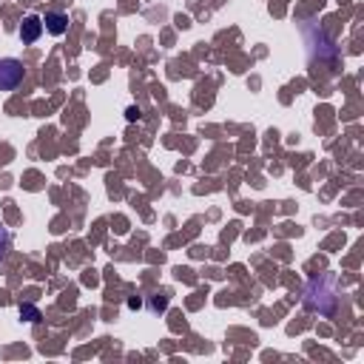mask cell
<instances>
[{
    "mask_svg": "<svg viewBox=\"0 0 364 364\" xmlns=\"http://www.w3.org/2000/svg\"><path fill=\"white\" fill-rule=\"evenodd\" d=\"M40 34H43V17L40 14H26L23 23H20V28H17L20 43L23 46H31V43L40 40Z\"/></svg>",
    "mask_w": 364,
    "mask_h": 364,
    "instance_id": "cell-3",
    "label": "cell"
},
{
    "mask_svg": "<svg viewBox=\"0 0 364 364\" xmlns=\"http://www.w3.org/2000/svg\"><path fill=\"white\" fill-rule=\"evenodd\" d=\"M26 77V65L17 57H0V91H14Z\"/></svg>",
    "mask_w": 364,
    "mask_h": 364,
    "instance_id": "cell-2",
    "label": "cell"
},
{
    "mask_svg": "<svg viewBox=\"0 0 364 364\" xmlns=\"http://www.w3.org/2000/svg\"><path fill=\"white\" fill-rule=\"evenodd\" d=\"M9 247H11V236H9V230H6V225L0 222V262L6 259V253H9Z\"/></svg>",
    "mask_w": 364,
    "mask_h": 364,
    "instance_id": "cell-5",
    "label": "cell"
},
{
    "mask_svg": "<svg viewBox=\"0 0 364 364\" xmlns=\"http://www.w3.org/2000/svg\"><path fill=\"white\" fill-rule=\"evenodd\" d=\"M20 316H23L26 321H40V310L31 307V304H20Z\"/></svg>",
    "mask_w": 364,
    "mask_h": 364,
    "instance_id": "cell-6",
    "label": "cell"
},
{
    "mask_svg": "<svg viewBox=\"0 0 364 364\" xmlns=\"http://www.w3.org/2000/svg\"><path fill=\"white\" fill-rule=\"evenodd\" d=\"M43 28H46L48 34H54V37H63V34L68 31V14H65V11H46Z\"/></svg>",
    "mask_w": 364,
    "mask_h": 364,
    "instance_id": "cell-4",
    "label": "cell"
},
{
    "mask_svg": "<svg viewBox=\"0 0 364 364\" xmlns=\"http://www.w3.org/2000/svg\"><path fill=\"white\" fill-rule=\"evenodd\" d=\"M304 307L318 316H333L338 307V282L333 273H321L304 287Z\"/></svg>",
    "mask_w": 364,
    "mask_h": 364,
    "instance_id": "cell-1",
    "label": "cell"
},
{
    "mask_svg": "<svg viewBox=\"0 0 364 364\" xmlns=\"http://www.w3.org/2000/svg\"><path fill=\"white\" fill-rule=\"evenodd\" d=\"M139 117V108H128V119H136Z\"/></svg>",
    "mask_w": 364,
    "mask_h": 364,
    "instance_id": "cell-7",
    "label": "cell"
}]
</instances>
